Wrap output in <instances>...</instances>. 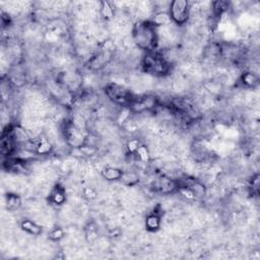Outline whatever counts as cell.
Listing matches in <instances>:
<instances>
[{
	"instance_id": "obj_1",
	"label": "cell",
	"mask_w": 260,
	"mask_h": 260,
	"mask_svg": "<svg viewBox=\"0 0 260 260\" xmlns=\"http://www.w3.org/2000/svg\"><path fill=\"white\" fill-rule=\"evenodd\" d=\"M131 36L134 45L142 52L154 51L158 47L157 28L150 21H137L133 24Z\"/></svg>"
},
{
	"instance_id": "obj_2",
	"label": "cell",
	"mask_w": 260,
	"mask_h": 260,
	"mask_svg": "<svg viewBox=\"0 0 260 260\" xmlns=\"http://www.w3.org/2000/svg\"><path fill=\"white\" fill-rule=\"evenodd\" d=\"M140 68L143 73L150 74L156 78L166 77L173 71V67L162 58L161 51L158 49L143 54L140 62Z\"/></svg>"
},
{
	"instance_id": "obj_3",
	"label": "cell",
	"mask_w": 260,
	"mask_h": 260,
	"mask_svg": "<svg viewBox=\"0 0 260 260\" xmlns=\"http://www.w3.org/2000/svg\"><path fill=\"white\" fill-rule=\"evenodd\" d=\"M104 93L111 103L121 107H128L134 98L131 90L116 83L106 84Z\"/></svg>"
},
{
	"instance_id": "obj_4",
	"label": "cell",
	"mask_w": 260,
	"mask_h": 260,
	"mask_svg": "<svg viewBox=\"0 0 260 260\" xmlns=\"http://www.w3.org/2000/svg\"><path fill=\"white\" fill-rule=\"evenodd\" d=\"M169 14L172 23L178 28L184 27L190 21V3L186 0H175L171 1Z\"/></svg>"
},
{
	"instance_id": "obj_5",
	"label": "cell",
	"mask_w": 260,
	"mask_h": 260,
	"mask_svg": "<svg viewBox=\"0 0 260 260\" xmlns=\"http://www.w3.org/2000/svg\"><path fill=\"white\" fill-rule=\"evenodd\" d=\"M47 200L51 206L61 207L68 200V193L64 185L60 183H55L49 193Z\"/></svg>"
},
{
	"instance_id": "obj_6",
	"label": "cell",
	"mask_w": 260,
	"mask_h": 260,
	"mask_svg": "<svg viewBox=\"0 0 260 260\" xmlns=\"http://www.w3.org/2000/svg\"><path fill=\"white\" fill-rule=\"evenodd\" d=\"M20 227L24 233L32 237H39L43 233V227L38 222L31 218L23 219L20 222Z\"/></svg>"
},
{
	"instance_id": "obj_7",
	"label": "cell",
	"mask_w": 260,
	"mask_h": 260,
	"mask_svg": "<svg viewBox=\"0 0 260 260\" xmlns=\"http://www.w3.org/2000/svg\"><path fill=\"white\" fill-rule=\"evenodd\" d=\"M23 207V198L20 193L7 192L5 195V208L8 213H14Z\"/></svg>"
},
{
	"instance_id": "obj_8",
	"label": "cell",
	"mask_w": 260,
	"mask_h": 260,
	"mask_svg": "<svg viewBox=\"0 0 260 260\" xmlns=\"http://www.w3.org/2000/svg\"><path fill=\"white\" fill-rule=\"evenodd\" d=\"M239 84L243 89L254 90L258 87L259 77L257 74L251 71H243L238 78Z\"/></svg>"
},
{
	"instance_id": "obj_9",
	"label": "cell",
	"mask_w": 260,
	"mask_h": 260,
	"mask_svg": "<svg viewBox=\"0 0 260 260\" xmlns=\"http://www.w3.org/2000/svg\"><path fill=\"white\" fill-rule=\"evenodd\" d=\"M119 182L125 187H135L140 182V177L135 169L123 170Z\"/></svg>"
},
{
	"instance_id": "obj_10",
	"label": "cell",
	"mask_w": 260,
	"mask_h": 260,
	"mask_svg": "<svg viewBox=\"0 0 260 260\" xmlns=\"http://www.w3.org/2000/svg\"><path fill=\"white\" fill-rule=\"evenodd\" d=\"M123 169L117 166H106L102 169L100 175L107 182H119Z\"/></svg>"
},
{
	"instance_id": "obj_11",
	"label": "cell",
	"mask_w": 260,
	"mask_h": 260,
	"mask_svg": "<svg viewBox=\"0 0 260 260\" xmlns=\"http://www.w3.org/2000/svg\"><path fill=\"white\" fill-rule=\"evenodd\" d=\"M116 11L117 10H116L115 6H114L113 2L102 1L101 5H100V10H99L100 19L105 23H110V22L115 20Z\"/></svg>"
},
{
	"instance_id": "obj_12",
	"label": "cell",
	"mask_w": 260,
	"mask_h": 260,
	"mask_svg": "<svg viewBox=\"0 0 260 260\" xmlns=\"http://www.w3.org/2000/svg\"><path fill=\"white\" fill-rule=\"evenodd\" d=\"M150 22L156 27V28H161V27H166L172 24L171 16L169 14V11H159L155 12Z\"/></svg>"
},
{
	"instance_id": "obj_13",
	"label": "cell",
	"mask_w": 260,
	"mask_h": 260,
	"mask_svg": "<svg viewBox=\"0 0 260 260\" xmlns=\"http://www.w3.org/2000/svg\"><path fill=\"white\" fill-rule=\"evenodd\" d=\"M135 157L137 159V162H142V164L144 165H149L152 161V156H151V151H150L149 145L142 142L135 153Z\"/></svg>"
},
{
	"instance_id": "obj_14",
	"label": "cell",
	"mask_w": 260,
	"mask_h": 260,
	"mask_svg": "<svg viewBox=\"0 0 260 260\" xmlns=\"http://www.w3.org/2000/svg\"><path fill=\"white\" fill-rule=\"evenodd\" d=\"M142 143V139L139 136L132 135L125 141V154L126 155H135L139 145Z\"/></svg>"
},
{
	"instance_id": "obj_15",
	"label": "cell",
	"mask_w": 260,
	"mask_h": 260,
	"mask_svg": "<svg viewBox=\"0 0 260 260\" xmlns=\"http://www.w3.org/2000/svg\"><path fill=\"white\" fill-rule=\"evenodd\" d=\"M65 236H66V233H65V230L60 226H55L51 228L50 232L48 233V240L51 241L53 243H58L62 241Z\"/></svg>"
},
{
	"instance_id": "obj_16",
	"label": "cell",
	"mask_w": 260,
	"mask_h": 260,
	"mask_svg": "<svg viewBox=\"0 0 260 260\" xmlns=\"http://www.w3.org/2000/svg\"><path fill=\"white\" fill-rule=\"evenodd\" d=\"M81 196L88 201H94L98 199L99 196V191L93 185H87L81 188Z\"/></svg>"
}]
</instances>
